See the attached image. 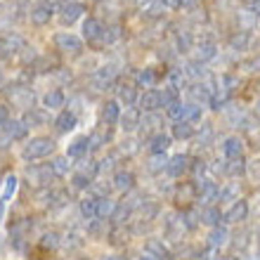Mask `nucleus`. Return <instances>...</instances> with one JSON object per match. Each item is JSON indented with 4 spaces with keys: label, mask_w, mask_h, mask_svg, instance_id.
Here are the masks:
<instances>
[{
    "label": "nucleus",
    "mask_w": 260,
    "mask_h": 260,
    "mask_svg": "<svg viewBox=\"0 0 260 260\" xmlns=\"http://www.w3.org/2000/svg\"><path fill=\"white\" fill-rule=\"evenodd\" d=\"M55 151V140L52 137H34L24 144L21 158L24 161H38V158H48Z\"/></svg>",
    "instance_id": "1"
},
{
    "label": "nucleus",
    "mask_w": 260,
    "mask_h": 260,
    "mask_svg": "<svg viewBox=\"0 0 260 260\" xmlns=\"http://www.w3.org/2000/svg\"><path fill=\"white\" fill-rule=\"evenodd\" d=\"M55 171H52V166L45 164V166H31L26 168V180L28 185H36V187H50V182L55 180Z\"/></svg>",
    "instance_id": "2"
},
{
    "label": "nucleus",
    "mask_w": 260,
    "mask_h": 260,
    "mask_svg": "<svg viewBox=\"0 0 260 260\" xmlns=\"http://www.w3.org/2000/svg\"><path fill=\"white\" fill-rule=\"evenodd\" d=\"M24 48H26V43H24V38L17 34H7L0 38V57H3V59H10V57L21 52Z\"/></svg>",
    "instance_id": "3"
},
{
    "label": "nucleus",
    "mask_w": 260,
    "mask_h": 260,
    "mask_svg": "<svg viewBox=\"0 0 260 260\" xmlns=\"http://www.w3.org/2000/svg\"><path fill=\"white\" fill-rule=\"evenodd\" d=\"M55 45L57 50H62V52H67V55H78L83 50V43L78 36L74 34H57L55 36Z\"/></svg>",
    "instance_id": "4"
},
{
    "label": "nucleus",
    "mask_w": 260,
    "mask_h": 260,
    "mask_svg": "<svg viewBox=\"0 0 260 260\" xmlns=\"http://www.w3.org/2000/svg\"><path fill=\"white\" fill-rule=\"evenodd\" d=\"M41 199H43V204L50 206V208H62V206L69 204L71 194H69V189H45L41 194Z\"/></svg>",
    "instance_id": "5"
},
{
    "label": "nucleus",
    "mask_w": 260,
    "mask_h": 260,
    "mask_svg": "<svg viewBox=\"0 0 260 260\" xmlns=\"http://www.w3.org/2000/svg\"><path fill=\"white\" fill-rule=\"evenodd\" d=\"M3 130H5V137L10 142H21V140L28 135V125L24 123V121H7V123L3 125Z\"/></svg>",
    "instance_id": "6"
},
{
    "label": "nucleus",
    "mask_w": 260,
    "mask_h": 260,
    "mask_svg": "<svg viewBox=\"0 0 260 260\" xmlns=\"http://www.w3.org/2000/svg\"><path fill=\"white\" fill-rule=\"evenodd\" d=\"M83 36L90 43H100L104 41V26L97 19H85L83 21Z\"/></svg>",
    "instance_id": "7"
},
{
    "label": "nucleus",
    "mask_w": 260,
    "mask_h": 260,
    "mask_svg": "<svg viewBox=\"0 0 260 260\" xmlns=\"http://www.w3.org/2000/svg\"><path fill=\"white\" fill-rule=\"evenodd\" d=\"M59 12H62V14H59V19H62L64 26H67V24L71 26V24H74V21L78 19L83 12H85V7H83L81 3H64V7L59 10Z\"/></svg>",
    "instance_id": "8"
},
{
    "label": "nucleus",
    "mask_w": 260,
    "mask_h": 260,
    "mask_svg": "<svg viewBox=\"0 0 260 260\" xmlns=\"http://www.w3.org/2000/svg\"><path fill=\"white\" fill-rule=\"evenodd\" d=\"M114 78H116V71H114V67H102L95 76H92V85H95L97 90H107L111 83H114Z\"/></svg>",
    "instance_id": "9"
},
{
    "label": "nucleus",
    "mask_w": 260,
    "mask_h": 260,
    "mask_svg": "<svg viewBox=\"0 0 260 260\" xmlns=\"http://www.w3.org/2000/svg\"><path fill=\"white\" fill-rule=\"evenodd\" d=\"M34 92H31V88H14L12 92V102L17 104V107H21V109H34Z\"/></svg>",
    "instance_id": "10"
},
{
    "label": "nucleus",
    "mask_w": 260,
    "mask_h": 260,
    "mask_svg": "<svg viewBox=\"0 0 260 260\" xmlns=\"http://www.w3.org/2000/svg\"><path fill=\"white\" fill-rule=\"evenodd\" d=\"M88 149H90V140H88V135L76 137L74 142L69 144L67 156H69V158H83L85 154H88Z\"/></svg>",
    "instance_id": "11"
},
{
    "label": "nucleus",
    "mask_w": 260,
    "mask_h": 260,
    "mask_svg": "<svg viewBox=\"0 0 260 260\" xmlns=\"http://www.w3.org/2000/svg\"><path fill=\"white\" fill-rule=\"evenodd\" d=\"M76 123H78V118H76L74 111H59V116L55 118V128L57 133H69V130H74Z\"/></svg>",
    "instance_id": "12"
},
{
    "label": "nucleus",
    "mask_w": 260,
    "mask_h": 260,
    "mask_svg": "<svg viewBox=\"0 0 260 260\" xmlns=\"http://www.w3.org/2000/svg\"><path fill=\"white\" fill-rule=\"evenodd\" d=\"M26 125H31V128H36V125H45L50 121V114L45 109H28L26 114H24V118H21Z\"/></svg>",
    "instance_id": "13"
},
{
    "label": "nucleus",
    "mask_w": 260,
    "mask_h": 260,
    "mask_svg": "<svg viewBox=\"0 0 260 260\" xmlns=\"http://www.w3.org/2000/svg\"><path fill=\"white\" fill-rule=\"evenodd\" d=\"M88 140H90V149H100L102 144H107V142L111 140V130H109V125H104V128L92 130Z\"/></svg>",
    "instance_id": "14"
},
{
    "label": "nucleus",
    "mask_w": 260,
    "mask_h": 260,
    "mask_svg": "<svg viewBox=\"0 0 260 260\" xmlns=\"http://www.w3.org/2000/svg\"><path fill=\"white\" fill-rule=\"evenodd\" d=\"M78 211H81L83 220L92 222V220L97 218V199H95V197H85V199L81 201V206H78Z\"/></svg>",
    "instance_id": "15"
},
{
    "label": "nucleus",
    "mask_w": 260,
    "mask_h": 260,
    "mask_svg": "<svg viewBox=\"0 0 260 260\" xmlns=\"http://www.w3.org/2000/svg\"><path fill=\"white\" fill-rule=\"evenodd\" d=\"M102 121L107 125H111V123H116L118 121V104L114 102V100H109V102L102 107Z\"/></svg>",
    "instance_id": "16"
},
{
    "label": "nucleus",
    "mask_w": 260,
    "mask_h": 260,
    "mask_svg": "<svg viewBox=\"0 0 260 260\" xmlns=\"http://www.w3.org/2000/svg\"><path fill=\"white\" fill-rule=\"evenodd\" d=\"M50 19H52V12L43 5H38L34 12H31V24H36V26H45Z\"/></svg>",
    "instance_id": "17"
},
{
    "label": "nucleus",
    "mask_w": 260,
    "mask_h": 260,
    "mask_svg": "<svg viewBox=\"0 0 260 260\" xmlns=\"http://www.w3.org/2000/svg\"><path fill=\"white\" fill-rule=\"evenodd\" d=\"M14 192H17V178H14V175H7L5 178V189H3V197H0V211L5 208V204L12 199Z\"/></svg>",
    "instance_id": "18"
},
{
    "label": "nucleus",
    "mask_w": 260,
    "mask_h": 260,
    "mask_svg": "<svg viewBox=\"0 0 260 260\" xmlns=\"http://www.w3.org/2000/svg\"><path fill=\"white\" fill-rule=\"evenodd\" d=\"M41 246L45 248V251H55V248L62 246V239H59V234L57 232H45L41 237Z\"/></svg>",
    "instance_id": "19"
},
{
    "label": "nucleus",
    "mask_w": 260,
    "mask_h": 260,
    "mask_svg": "<svg viewBox=\"0 0 260 260\" xmlns=\"http://www.w3.org/2000/svg\"><path fill=\"white\" fill-rule=\"evenodd\" d=\"M114 211H116V206L111 199H97V218H109V215H114Z\"/></svg>",
    "instance_id": "20"
},
{
    "label": "nucleus",
    "mask_w": 260,
    "mask_h": 260,
    "mask_svg": "<svg viewBox=\"0 0 260 260\" xmlns=\"http://www.w3.org/2000/svg\"><path fill=\"white\" fill-rule=\"evenodd\" d=\"M43 102H45L48 109H59L64 104V92L62 90H52V92H48V95L43 97Z\"/></svg>",
    "instance_id": "21"
},
{
    "label": "nucleus",
    "mask_w": 260,
    "mask_h": 260,
    "mask_svg": "<svg viewBox=\"0 0 260 260\" xmlns=\"http://www.w3.org/2000/svg\"><path fill=\"white\" fill-rule=\"evenodd\" d=\"M76 173H81V175H85V178L92 180V178H95V173H100V166H97L95 161H90V158H83Z\"/></svg>",
    "instance_id": "22"
},
{
    "label": "nucleus",
    "mask_w": 260,
    "mask_h": 260,
    "mask_svg": "<svg viewBox=\"0 0 260 260\" xmlns=\"http://www.w3.org/2000/svg\"><path fill=\"white\" fill-rule=\"evenodd\" d=\"M52 171H55V175L57 178H64L69 173V156H57V158H52Z\"/></svg>",
    "instance_id": "23"
},
{
    "label": "nucleus",
    "mask_w": 260,
    "mask_h": 260,
    "mask_svg": "<svg viewBox=\"0 0 260 260\" xmlns=\"http://www.w3.org/2000/svg\"><path fill=\"white\" fill-rule=\"evenodd\" d=\"M114 187H116V189H130V187H133V175L125 171H118L116 178H114Z\"/></svg>",
    "instance_id": "24"
},
{
    "label": "nucleus",
    "mask_w": 260,
    "mask_h": 260,
    "mask_svg": "<svg viewBox=\"0 0 260 260\" xmlns=\"http://www.w3.org/2000/svg\"><path fill=\"white\" fill-rule=\"evenodd\" d=\"M158 104H161V95L158 92H147V95L142 97V109H156Z\"/></svg>",
    "instance_id": "25"
},
{
    "label": "nucleus",
    "mask_w": 260,
    "mask_h": 260,
    "mask_svg": "<svg viewBox=\"0 0 260 260\" xmlns=\"http://www.w3.org/2000/svg\"><path fill=\"white\" fill-rule=\"evenodd\" d=\"M90 182H92V180L85 178V175H81V173H74V178H71V185H74V189H88Z\"/></svg>",
    "instance_id": "26"
},
{
    "label": "nucleus",
    "mask_w": 260,
    "mask_h": 260,
    "mask_svg": "<svg viewBox=\"0 0 260 260\" xmlns=\"http://www.w3.org/2000/svg\"><path fill=\"white\" fill-rule=\"evenodd\" d=\"M121 123H123V130H133L137 125V111H125V116L121 118Z\"/></svg>",
    "instance_id": "27"
},
{
    "label": "nucleus",
    "mask_w": 260,
    "mask_h": 260,
    "mask_svg": "<svg viewBox=\"0 0 260 260\" xmlns=\"http://www.w3.org/2000/svg\"><path fill=\"white\" fill-rule=\"evenodd\" d=\"M62 244H64L67 248H81V246H83V239L78 237V234H67Z\"/></svg>",
    "instance_id": "28"
},
{
    "label": "nucleus",
    "mask_w": 260,
    "mask_h": 260,
    "mask_svg": "<svg viewBox=\"0 0 260 260\" xmlns=\"http://www.w3.org/2000/svg\"><path fill=\"white\" fill-rule=\"evenodd\" d=\"M121 100L125 102V107H133V104H135V90L130 88V85H125V88L121 90Z\"/></svg>",
    "instance_id": "29"
},
{
    "label": "nucleus",
    "mask_w": 260,
    "mask_h": 260,
    "mask_svg": "<svg viewBox=\"0 0 260 260\" xmlns=\"http://www.w3.org/2000/svg\"><path fill=\"white\" fill-rule=\"evenodd\" d=\"M182 171H185V158L178 156L175 161H173V166H171V173H173V175H180Z\"/></svg>",
    "instance_id": "30"
},
{
    "label": "nucleus",
    "mask_w": 260,
    "mask_h": 260,
    "mask_svg": "<svg viewBox=\"0 0 260 260\" xmlns=\"http://www.w3.org/2000/svg\"><path fill=\"white\" fill-rule=\"evenodd\" d=\"M48 67H57V62H55V59H50V57H43L41 62L36 64V69H38V71H50Z\"/></svg>",
    "instance_id": "31"
},
{
    "label": "nucleus",
    "mask_w": 260,
    "mask_h": 260,
    "mask_svg": "<svg viewBox=\"0 0 260 260\" xmlns=\"http://www.w3.org/2000/svg\"><path fill=\"white\" fill-rule=\"evenodd\" d=\"M36 50L34 48H24V57H21V62L24 64H31V62H36Z\"/></svg>",
    "instance_id": "32"
},
{
    "label": "nucleus",
    "mask_w": 260,
    "mask_h": 260,
    "mask_svg": "<svg viewBox=\"0 0 260 260\" xmlns=\"http://www.w3.org/2000/svg\"><path fill=\"white\" fill-rule=\"evenodd\" d=\"M239 142L237 140H227V144H225V154H239Z\"/></svg>",
    "instance_id": "33"
},
{
    "label": "nucleus",
    "mask_w": 260,
    "mask_h": 260,
    "mask_svg": "<svg viewBox=\"0 0 260 260\" xmlns=\"http://www.w3.org/2000/svg\"><path fill=\"white\" fill-rule=\"evenodd\" d=\"M244 213H246V206L239 204V206H234V208H232V213H230V218H232V220L244 218Z\"/></svg>",
    "instance_id": "34"
},
{
    "label": "nucleus",
    "mask_w": 260,
    "mask_h": 260,
    "mask_svg": "<svg viewBox=\"0 0 260 260\" xmlns=\"http://www.w3.org/2000/svg\"><path fill=\"white\" fill-rule=\"evenodd\" d=\"M168 147V137H156L154 140V151H161V149H166Z\"/></svg>",
    "instance_id": "35"
},
{
    "label": "nucleus",
    "mask_w": 260,
    "mask_h": 260,
    "mask_svg": "<svg viewBox=\"0 0 260 260\" xmlns=\"http://www.w3.org/2000/svg\"><path fill=\"white\" fill-rule=\"evenodd\" d=\"M57 76H59V81L62 83L71 81V71H69V69H57Z\"/></svg>",
    "instance_id": "36"
},
{
    "label": "nucleus",
    "mask_w": 260,
    "mask_h": 260,
    "mask_svg": "<svg viewBox=\"0 0 260 260\" xmlns=\"http://www.w3.org/2000/svg\"><path fill=\"white\" fill-rule=\"evenodd\" d=\"M7 121H10V114H7V107H5V104H0V128H3V125H5Z\"/></svg>",
    "instance_id": "37"
},
{
    "label": "nucleus",
    "mask_w": 260,
    "mask_h": 260,
    "mask_svg": "<svg viewBox=\"0 0 260 260\" xmlns=\"http://www.w3.org/2000/svg\"><path fill=\"white\" fill-rule=\"evenodd\" d=\"M189 133H192V130H189V125H185V123L175 128V135H178V137H187Z\"/></svg>",
    "instance_id": "38"
},
{
    "label": "nucleus",
    "mask_w": 260,
    "mask_h": 260,
    "mask_svg": "<svg viewBox=\"0 0 260 260\" xmlns=\"http://www.w3.org/2000/svg\"><path fill=\"white\" fill-rule=\"evenodd\" d=\"M140 81H142V83H151V81H154L151 71H144V74H140Z\"/></svg>",
    "instance_id": "39"
},
{
    "label": "nucleus",
    "mask_w": 260,
    "mask_h": 260,
    "mask_svg": "<svg viewBox=\"0 0 260 260\" xmlns=\"http://www.w3.org/2000/svg\"><path fill=\"white\" fill-rule=\"evenodd\" d=\"M0 81H3V71H0Z\"/></svg>",
    "instance_id": "40"
}]
</instances>
